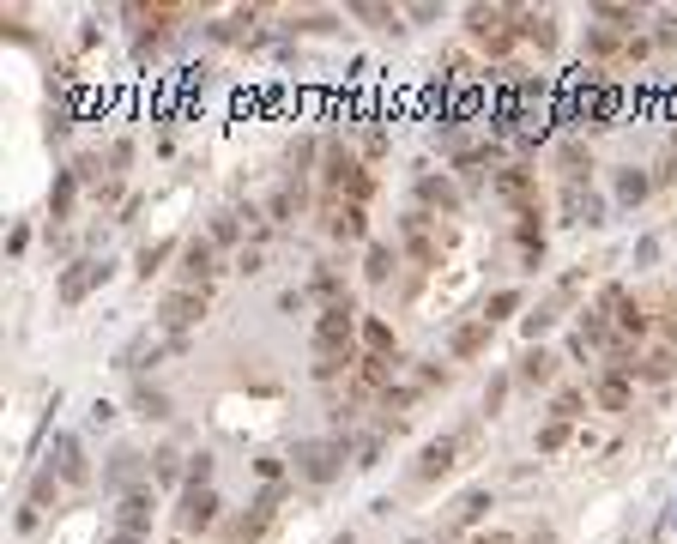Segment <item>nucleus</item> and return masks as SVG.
I'll return each instance as SVG.
<instances>
[{"mask_svg": "<svg viewBox=\"0 0 677 544\" xmlns=\"http://www.w3.org/2000/svg\"><path fill=\"white\" fill-rule=\"evenodd\" d=\"M394 261H399V254L387 248V242H369V254H363V279L387 284V279H394Z\"/></svg>", "mask_w": 677, "mask_h": 544, "instance_id": "b1692460", "label": "nucleus"}, {"mask_svg": "<svg viewBox=\"0 0 677 544\" xmlns=\"http://www.w3.org/2000/svg\"><path fill=\"white\" fill-rule=\"evenodd\" d=\"M562 442H569V423H562V418H551L544 429H538V454H557Z\"/></svg>", "mask_w": 677, "mask_h": 544, "instance_id": "473e14b6", "label": "nucleus"}, {"mask_svg": "<svg viewBox=\"0 0 677 544\" xmlns=\"http://www.w3.org/2000/svg\"><path fill=\"white\" fill-rule=\"evenodd\" d=\"M333 544H351V532H345V539H333Z\"/></svg>", "mask_w": 677, "mask_h": 544, "instance_id": "de8ad7c7", "label": "nucleus"}, {"mask_svg": "<svg viewBox=\"0 0 677 544\" xmlns=\"http://www.w3.org/2000/svg\"><path fill=\"white\" fill-rule=\"evenodd\" d=\"M580 405H587V387H557V400H551V418H562V423H575L580 418Z\"/></svg>", "mask_w": 677, "mask_h": 544, "instance_id": "bb28decb", "label": "nucleus"}, {"mask_svg": "<svg viewBox=\"0 0 677 544\" xmlns=\"http://www.w3.org/2000/svg\"><path fill=\"white\" fill-rule=\"evenodd\" d=\"M212 272H218V242H212V236H194L188 248H181V284H188V290H206V284H212Z\"/></svg>", "mask_w": 677, "mask_h": 544, "instance_id": "1a4fd4ad", "label": "nucleus"}, {"mask_svg": "<svg viewBox=\"0 0 677 544\" xmlns=\"http://www.w3.org/2000/svg\"><path fill=\"white\" fill-rule=\"evenodd\" d=\"M520 302H526V297H520V290H496V297H490V309H484V315H490V321H508V315H515Z\"/></svg>", "mask_w": 677, "mask_h": 544, "instance_id": "f704fd0d", "label": "nucleus"}, {"mask_svg": "<svg viewBox=\"0 0 677 544\" xmlns=\"http://www.w3.org/2000/svg\"><path fill=\"white\" fill-rule=\"evenodd\" d=\"M109 478H116V484H134V478H140V454H134V447H121L116 466H109ZM134 490H140V484H134Z\"/></svg>", "mask_w": 677, "mask_h": 544, "instance_id": "7c9ffc66", "label": "nucleus"}, {"mask_svg": "<svg viewBox=\"0 0 677 544\" xmlns=\"http://www.w3.org/2000/svg\"><path fill=\"white\" fill-rule=\"evenodd\" d=\"M103 279H109V266H103V261H79V266H67V272H60V302H85Z\"/></svg>", "mask_w": 677, "mask_h": 544, "instance_id": "2eb2a0df", "label": "nucleus"}, {"mask_svg": "<svg viewBox=\"0 0 677 544\" xmlns=\"http://www.w3.org/2000/svg\"><path fill=\"white\" fill-rule=\"evenodd\" d=\"M587 55H593V60H623V67H635V60L647 55V42H641V37H623V31H605V24H598V31H587Z\"/></svg>", "mask_w": 677, "mask_h": 544, "instance_id": "9d476101", "label": "nucleus"}, {"mask_svg": "<svg viewBox=\"0 0 677 544\" xmlns=\"http://www.w3.org/2000/svg\"><path fill=\"white\" fill-rule=\"evenodd\" d=\"M515 242L526 248V254H544V224H538V212H520V230Z\"/></svg>", "mask_w": 677, "mask_h": 544, "instance_id": "c85d7f7f", "label": "nucleus"}, {"mask_svg": "<svg viewBox=\"0 0 677 544\" xmlns=\"http://www.w3.org/2000/svg\"><path fill=\"white\" fill-rule=\"evenodd\" d=\"M291 212H297V188H279L273 194V218H291Z\"/></svg>", "mask_w": 677, "mask_h": 544, "instance_id": "a19ab883", "label": "nucleus"}, {"mask_svg": "<svg viewBox=\"0 0 677 544\" xmlns=\"http://www.w3.org/2000/svg\"><path fill=\"white\" fill-rule=\"evenodd\" d=\"M55 490H60L55 472H37V484H31V508H49V503H55Z\"/></svg>", "mask_w": 677, "mask_h": 544, "instance_id": "c9c22d12", "label": "nucleus"}, {"mask_svg": "<svg viewBox=\"0 0 677 544\" xmlns=\"http://www.w3.org/2000/svg\"><path fill=\"white\" fill-rule=\"evenodd\" d=\"M520 37L533 42L538 55H551V49H557V19H551V13H520Z\"/></svg>", "mask_w": 677, "mask_h": 544, "instance_id": "412c9836", "label": "nucleus"}, {"mask_svg": "<svg viewBox=\"0 0 677 544\" xmlns=\"http://www.w3.org/2000/svg\"><path fill=\"white\" fill-rule=\"evenodd\" d=\"M672 369H677V351H672V345H659V351H647V357H641L635 382H665Z\"/></svg>", "mask_w": 677, "mask_h": 544, "instance_id": "a878e982", "label": "nucleus"}, {"mask_svg": "<svg viewBox=\"0 0 677 544\" xmlns=\"http://www.w3.org/2000/svg\"><path fill=\"white\" fill-rule=\"evenodd\" d=\"M152 478H163V484L181 478V454L176 447H158V454H152Z\"/></svg>", "mask_w": 677, "mask_h": 544, "instance_id": "2f4dec72", "label": "nucleus"}, {"mask_svg": "<svg viewBox=\"0 0 677 544\" xmlns=\"http://www.w3.org/2000/svg\"><path fill=\"white\" fill-rule=\"evenodd\" d=\"M496 194L515 212H538V176L526 170V163H508V170H496Z\"/></svg>", "mask_w": 677, "mask_h": 544, "instance_id": "9b49d317", "label": "nucleus"}, {"mask_svg": "<svg viewBox=\"0 0 677 544\" xmlns=\"http://www.w3.org/2000/svg\"><path fill=\"white\" fill-rule=\"evenodd\" d=\"M593 400L605 405V411H629V405H635V382L617 375V369H605V375L593 382Z\"/></svg>", "mask_w": 677, "mask_h": 544, "instance_id": "f3484780", "label": "nucleus"}, {"mask_svg": "<svg viewBox=\"0 0 677 544\" xmlns=\"http://www.w3.org/2000/svg\"><path fill=\"white\" fill-rule=\"evenodd\" d=\"M206 302H212V290H188V284H176V290L163 297V309H158L163 333H170V339H188V333L199 327V315H206Z\"/></svg>", "mask_w": 677, "mask_h": 544, "instance_id": "20e7f679", "label": "nucleus"}, {"mask_svg": "<svg viewBox=\"0 0 677 544\" xmlns=\"http://www.w3.org/2000/svg\"><path fill=\"white\" fill-rule=\"evenodd\" d=\"M484 508H490V490H466V496H459L454 508H448V521H441V539H459V532H466V526H478L484 521Z\"/></svg>", "mask_w": 677, "mask_h": 544, "instance_id": "4468645a", "label": "nucleus"}, {"mask_svg": "<svg viewBox=\"0 0 677 544\" xmlns=\"http://www.w3.org/2000/svg\"><path fill=\"white\" fill-rule=\"evenodd\" d=\"M73 200H79V176L67 170V176L55 181V194H49V212H55V218H67V212H73Z\"/></svg>", "mask_w": 677, "mask_h": 544, "instance_id": "cd10ccee", "label": "nucleus"}, {"mask_svg": "<svg viewBox=\"0 0 677 544\" xmlns=\"http://www.w3.org/2000/svg\"><path fill=\"white\" fill-rule=\"evenodd\" d=\"M466 37L490 55H508L520 37V13L515 6H466Z\"/></svg>", "mask_w": 677, "mask_h": 544, "instance_id": "f03ea898", "label": "nucleus"}, {"mask_svg": "<svg viewBox=\"0 0 677 544\" xmlns=\"http://www.w3.org/2000/svg\"><path fill=\"white\" fill-rule=\"evenodd\" d=\"M134 411H140V418H170V400H163L158 387H134Z\"/></svg>", "mask_w": 677, "mask_h": 544, "instance_id": "c756f323", "label": "nucleus"}, {"mask_svg": "<svg viewBox=\"0 0 677 544\" xmlns=\"http://www.w3.org/2000/svg\"><path fill=\"white\" fill-rule=\"evenodd\" d=\"M418 200L423 212H459V188L448 176H418Z\"/></svg>", "mask_w": 677, "mask_h": 544, "instance_id": "aec40b11", "label": "nucleus"}, {"mask_svg": "<svg viewBox=\"0 0 677 544\" xmlns=\"http://www.w3.org/2000/svg\"><path fill=\"white\" fill-rule=\"evenodd\" d=\"M145 526H152V490H127L116 508V532H140L145 539Z\"/></svg>", "mask_w": 677, "mask_h": 544, "instance_id": "a211bd4d", "label": "nucleus"}, {"mask_svg": "<svg viewBox=\"0 0 677 544\" xmlns=\"http://www.w3.org/2000/svg\"><path fill=\"white\" fill-rule=\"evenodd\" d=\"M188 484H212V454H199V460L188 466Z\"/></svg>", "mask_w": 677, "mask_h": 544, "instance_id": "79ce46f5", "label": "nucleus"}, {"mask_svg": "<svg viewBox=\"0 0 677 544\" xmlns=\"http://www.w3.org/2000/svg\"><path fill=\"white\" fill-rule=\"evenodd\" d=\"M647 188H654V181L641 176V170H623V176H617V194H623V200H641Z\"/></svg>", "mask_w": 677, "mask_h": 544, "instance_id": "ea45409f", "label": "nucleus"}, {"mask_svg": "<svg viewBox=\"0 0 677 544\" xmlns=\"http://www.w3.org/2000/svg\"><path fill=\"white\" fill-rule=\"evenodd\" d=\"M242 236V224H236V212H218V218H212V242H218V248H230V242Z\"/></svg>", "mask_w": 677, "mask_h": 544, "instance_id": "e433bc0d", "label": "nucleus"}, {"mask_svg": "<svg viewBox=\"0 0 677 544\" xmlns=\"http://www.w3.org/2000/svg\"><path fill=\"white\" fill-rule=\"evenodd\" d=\"M338 460H345V442H302L297 447V472L309 484H333L338 478Z\"/></svg>", "mask_w": 677, "mask_h": 544, "instance_id": "0eeeda50", "label": "nucleus"}, {"mask_svg": "<svg viewBox=\"0 0 677 544\" xmlns=\"http://www.w3.org/2000/svg\"><path fill=\"white\" fill-rule=\"evenodd\" d=\"M472 544H520V539H515V532H478Z\"/></svg>", "mask_w": 677, "mask_h": 544, "instance_id": "a18cd8bd", "label": "nucleus"}, {"mask_svg": "<svg viewBox=\"0 0 677 544\" xmlns=\"http://www.w3.org/2000/svg\"><path fill=\"white\" fill-rule=\"evenodd\" d=\"M659 176H677V134H672V145H665V158H659Z\"/></svg>", "mask_w": 677, "mask_h": 544, "instance_id": "c03bdc74", "label": "nucleus"}, {"mask_svg": "<svg viewBox=\"0 0 677 544\" xmlns=\"http://www.w3.org/2000/svg\"><path fill=\"white\" fill-rule=\"evenodd\" d=\"M218 490H212V484H188V490H181V508H176V526L181 532H212V526H218Z\"/></svg>", "mask_w": 677, "mask_h": 544, "instance_id": "39448f33", "label": "nucleus"}, {"mask_svg": "<svg viewBox=\"0 0 677 544\" xmlns=\"http://www.w3.org/2000/svg\"><path fill=\"white\" fill-rule=\"evenodd\" d=\"M279 496H284V490H279V484H273V490H266V496H260V503H255V514H242V521L230 526V532H224V544H255L260 532L273 526V514H279Z\"/></svg>", "mask_w": 677, "mask_h": 544, "instance_id": "f8f14e48", "label": "nucleus"}, {"mask_svg": "<svg viewBox=\"0 0 677 544\" xmlns=\"http://www.w3.org/2000/svg\"><path fill=\"white\" fill-rule=\"evenodd\" d=\"M399 236H405V248H412L418 266H441V236H436V218H430V212H412V218L399 224Z\"/></svg>", "mask_w": 677, "mask_h": 544, "instance_id": "6e6552de", "label": "nucleus"}, {"mask_svg": "<svg viewBox=\"0 0 677 544\" xmlns=\"http://www.w3.org/2000/svg\"><path fill=\"white\" fill-rule=\"evenodd\" d=\"M255 472H260V478H266V484H279V472H284V466L273 460V454H266V460H255Z\"/></svg>", "mask_w": 677, "mask_h": 544, "instance_id": "37998d69", "label": "nucleus"}, {"mask_svg": "<svg viewBox=\"0 0 677 544\" xmlns=\"http://www.w3.org/2000/svg\"><path fill=\"white\" fill-rule=\"evenodd\" d=\"M320 224H327V236H338V242H363V230H369V206H351V200H338V194H320Z\"/></svg>", "mask_w": 677, "mask_h": 544, "instance_id": "423d86ee", "label": "nucleus"}, {"mask_svg": "<svg viewBox=\"0 0 677 544\" xmlns=\"http://www.w3.org/2000/svg\"><path fill=\"white\" fill-rule=\"evenodd\" d=\"M315 375L333 382L338 369H357V309L351 302H333L315 315Z\"/></svg>", "mask_w": 677, "mask_h": 544, "instance_id": "f257e3e1", "label": "nucleus"}, {"mask_svg": "<svg viewBox=\"0 0 677 544\" xmlns=\"http://www.w3.org/2000/svg\"><path fill=\"white\" fill-rule=\"evenodd\" d=\"M163 261H170V242H152V248H140V261H134V266H140V279H152Z\"/></svg>", "mask_w": 677, "mask_h": 544, "instance_id": "72a5a7b5", "label": "nucleus"}, {"mask_svg": "<svg viewBox=\"0 0 677 544\" xmlns=\"http://www.w3.org/2000/svg\"><path fill=\"white\" fill-rule=\"evenodd\" d=\"M363 351H369V357H394V363H399L394 327H387V321H363Z\"/></svg>", "mask_w": 677, "mask_h": 544, "instance_id": "5701e85b", "label": "nucleus"}, {"mask_svg": "<svg viewBox=\"0 0 677 544\" xmlns=\"http://www.w3.org/2000/svg\"><path fill=\"white\" fill-rule=\"evenodd\" d=\"M520 382L526 387H544V382H557V357H551V351H526V357H520Z\"/></svg>", "mask_w": 677, "mask_h": 544, "instance_id": "4be33fe9", "label": "nucleus"}, {"mask_svg": "<svg viewBox=\"0 0 677 544\" xmlns=\"http://www.w3.org/2000/svg\"><path fill=\"white\" fill-rule=\"evenodd\" d=\"M109 544H145L140 532H109Z\"/></svg>", "mask_w": 677, "mask_h": 544, "instance_id": "49530a36", "label": "nucleus"}, {"mask_svg": "<svg viewBox=\"0 0 677 544\" xmlns=\"http://www.w3.org/2000/svg\"><path fill=\"white\" fill-rule=\"evenodd\" d=\"M557 170H562V181H587V170H593L587 145H580V140H569V145L557 152Z\"/></svg>", "mask_w": 677, "mask_h": 544, "instance_id": "393cba45", "label": "nucleus"}, {"mask_svg": "<svg viewBox=\"0 0 677 544\" xmlns=\"http://www.w3.org/2000/svg\"><path fill=\"white\" fill-rule=\"evenodd\" d=\"M472 442H478V423H459V429H448V436H436V442H423L418 466H412V478L430 484V478H441V472H454L459 454H466Z\"/></svg>", "mask_w": 677, "mask_h": 544, "instance_id": "7ed1b4c3", "label": "nucleus"}, {"mask_svg": "<svg viewBox=\"0 0 677 544\" xmlns=\"http://www.w3.org/2000/svg\"><path fill=\"white\" fill-rule=\"evenodd\" d=\"M394 369H399L394 357H369V351H363L357 369H351V375H357V393H394Z\"/></svg>", "mask_w": 677, "mask_h": 544, "instance_id": "dca6fc26", "label": "nucleus"}, {"mask_svg": "<svg viewBox=\"0 0 677 544\" xmlns=\"http://www.w3.org/2000/svg\"><path fill=\"white\" fill-rule=\"evenodd\" d=\"M351 13H357V19H369L376 31H394V24H399V13H394V6H351Z\"/></svg>", "mask_w": 677, "mask_h": 544, "instance_id": "58836bf2", "label": "nucleus"}, {"mask_svg": "<svg viewBox=\"0 0 677 544\" xmlns=\"http://www.w3.org/2000/svg\"><path fill=\"white\" fill-rule=\"evenodd\" d=\"M60 484H85L91 478V466H85V454H79V442L73 436H55V466H49Z\"/></svg>", "mask_w": 677, "mask_h": 544, "instance_id": "6ab92c4d", "label": "nucleus"}, {"mask_svg": "<svg viewBox=\"0 0 677 544\" xmlns=\"http://www.w3.org/2000/svg\"><path fill=\"white\" fill-rule=\"evenodd\" d=\"M551 327H557V302H544V309H533V315H526V339L551 333Z\"/></svg>", "mask_w": 677, "mask_h": 544, "instance_id": "4c0bfd02", "label": "nucleus"}, {"mask_svg": "<svg viewBox=\"0 0 677 544\" xmlns=\"http://www.w3.org/2000/svg\"><path fill=\"white\" fill-rule=\"evenodd\" d=\"M412 544H430V539H412Z\"/></svg>", "mask_w": 677, "mask_h": 544, "instance_id": "09e8293b", "label": "nucleus"}, {"mask_svg": "<svg viewBox=\"0 0 677 544\" xmlns=\"http://www.w3.org/2000/svg\"><path fill=\"white\" fill-rule=\"evenodd\" d=\"M490 333H496V321H490V315H472V321H459L454 333H448V357L472 363L484 345H490Z\"/></svg>", "mask_w": 677, "mask_h": 544, "instance_id": "ddd939ff", "label": "nucleus"}]
</instances>
